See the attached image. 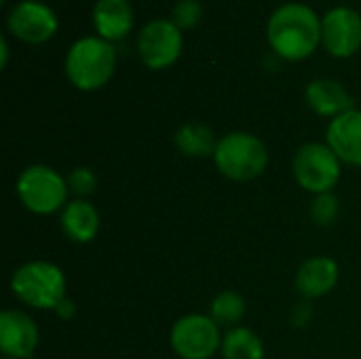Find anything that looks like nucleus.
<instances>
[{
  "mask_svg": "<svg viewBox=\"0 0 361 359\" xmlns=\"http://www.w3.org/2000/svg\"><path fill=\"white\" fill-rule=\"evenodd\" d=\"M267 36L279 57L300 61L317 49L322 40V23L307 4L288 2L271 15Z\"/></svg>",
  "mask_w": 361,
  "mask_h": 359,
  "instance_id": "nucleus-1",
  "label": "nucleus"
},
{
  "mask_svg": "<svg viewBox=\"0 0 361 359\" xmlns=\"http://www.w3.org/2000/svg\"><path fill=\"white\" fill-rule=\"evenodd\" d=\"M68 281L63 271L49 260H30L11 277L13 296L38 311H49L66 298Z\"/></svg>",
  "mask_w": 361,
  "mask_h": 359,
  "instance_id": "nucleus-2",
  "label": "nucleus"
},
{
  "mask_svg": "<svg viewBox=\"0 0 361 359\" xmlns=\"http://www.w3.org/2000/svg\"><path fill=\"white\" fill-rule=\"evenodd\" d=\"M216 169L233 182H252L269 167L267 144L245 131H233L218 140L214 152Z\"/></svg>",
  "mask_w": 361,
  "mask_h": 359,
  "instance_id": "nucleus-3",
  "label": "nucleus"
},
{
  "mask_svg": "<svg viewBox=\"0 0 361 359\" xmlns=\"http://www.w3.org/2000/svg\"><path fill=\"white\" fill-rule=\"evenodd\" d=\"M116 68V51L104 38H80L72 44L66 57V74L80 91H95L104 87Z\"/></svg>",
  "mask_w": 361,
  "mask_h": 359,
  "instance_id": "nucleus-4",
  "label": "nucleus"
},
{
  "mask_svg": "<svg viewBox=\"0 0 361 359\" xmlns=\"http://www.w3.org/2000/svg\"><path fill=\"white\" fill-rule=\"evenodd\" d=\"M19 203L36 216H51L68 205V178L49 165H27L15 184Z\"/></svg>",
  "mask_w": 361,
  "mask_h": 359,
  "instance_id": "nucleus-5",
  "label": "nucleus"
},
{
  "mask_svg": "<svg viewBox=\"0 0 361 359\" xmlns=\"http://www.w3.org/2000/svg\"><path fill=\"white\" fill-rule=\"evenodd\" d=\"M292 171L300 188L313 195H324L336 188L343 176V163L328 144L309 142L296 150Z\"/></svg>",
  "mask_w": 361,
  "mask_h": 359,
  "instance_id": "nucleus-6",
  "label": "nucleus"
},
{
  "mask_svg": "<svg viewBox=\"0 0 361 359\" xmlns=\"http://www.w3.org/2000/svg\"><path fill=\"white\" fill-rule=\"evenodd\" d=\"M220 326L203 313L180 317L169 332V345L180 359H212L222 349Z\"/></svg>",
  "mask_w": 361,
  "mask_h": 359,
  "instance_id": "nucleus-7",
  "label": "nucleus"
},
{
  "mask_svg": "<svg viewBox=\"0 0 361 359\" xmlns=\"http://www.w3.org/2000/svg\"><path fill=\"white\" fill-rule=\"evenodd\" d=\"M137 51L142 61L152 70L171 66L182 53L180 28L167 19H154L146 23L137 36Z\"/></svg>",
  "mask_w": 361,
  "mask_h": 359,
  "instance_id": "nucleus-8",
  "label": "nucleus"
},
{
  "mask_svg": "<svg viewBox=\"0 0 361 359\" xmlns=\"http://www.w3.org/2000/svg\"><path fill=\"white\" fill-rule=\"evenodd\" d=\"M322 42L334 57H351L361 47V17L349 6L328 11L322 21Z\"/></svg>",
  "mask_w": 361,
  "mask_h": 359,
  "instance_id": "nucleus-9",
  "label": "nucleus"
},
{
  "mask_svg": "<svg viewBox=\"0 0 361 359\" xmlns=\"http://www.w3.org/2000/svg\"><path fill=\"white\" fill-rule=\"evenodd\" d=\"M36 322L19 309H4L0 315V351L4 358L30 359L38 347Z\"/></svg>",
  "mask_w": 361,
  "mask_h": 359,
  "instance_id": "nucleus-10",
  "label": "nucleus"
},
{
  "mask_svg": "<svg viewBox=\"0 0 361 359\" xmlns=\"http://www.w3.org/2000/svg\"><path fill=\"white\" fill-rule=\"evenodd\" d=\"M8 28L17 38L30 44H40L55 34L57 17L49 6L34 0H25L13 6V11L8 13Z\"/></svg>",
  "mask_w": 361,
  "mask_h": 359,
  "instance_id": "nucleus-11",
  "label": "nucleus"
},
{
  "mask_svg": "<svg viewBox=\"0 0 361 359\" xmlns=\"http://www.w3.org/2000/svg\"><path fill=\"white\" fill-rule=\"evenodd\" d=\"M341 279V267L330 256H311L296 273V290L305 300L328 296Z\"/></svg>",
  "mask_w": 361,
  "mask_h": 359,
  "instance_id": "nucleus-12",
  "label": "nucleus"
},
{
  "mask_svg": "<svg viewBox=\"0 0 361 359\" xmlns=\"http://www.w3.org/2000/svg\"><path fill=\"white\" fill-rule=\"evenodd\" d=\"M326 144L334 150L341 163L361 167V110L353 108L330 121Z\"/></svg>",
  "mask_w": 361,
  "mask_h": 359,
  "instance_id": "nucleus-13",
  "label": "nucleus"
},
{
  "mask_svg": "<svg viewBox=\"0 0 361 359\" xmlns=\"http://www.w3.org/2000/svg\"><path fill=\"white\" fill-rule=\"evenodd\" d=\"M59 226L66 239L74 243H91L102 229V218L97 207L87 199H72L61 209Z\"/></svg>",
  "mask_w": 361,
  "mask_h": 359,
  "instance_id": "nucleus-14",
  "label": "nucleus"
},
{
  "mask_svg": "<svg viewBox=\"0 0 361 359\" xmlns=\"http://www.w3.org/2000/svg\"><path fill=\"white\" fill-rule=\"evenodd\" d=\"M305 95L311 110L319 116L336 118L355 108V102L349 91L332 78H315L313 83H309Z\"/></svg>",
  "mask_w": 361,
  "mask_h": 359,
  "instance_id": "nucleus-15",
  "label": "nucleus"
},
{
  "mask_svg": "<svg viewBox=\"0 0 361 359\" xmlns=\"http://www.w3.org/2000/svg\"><path fill=\"white\" fill-rule=\"evenodd\" d=\"M93 21L104 40H121L133 25V11L127 0H97Z\"/></svg>",
  "mask_w": 361,
  "mask_h": 359,
  "instance_id": "nucleus-16",
  "label": "nucleus"
},
{
  "mask_svg": "<svg viewBox=\"0 0 361 359\" xmlns=\"http://www.w3.org/2000/svg\"><path fill=\"white\" fill-rule=\"evenodd\" d=\"M176 148L190 159H214L216 146H218V138L216 133L203 125V123H186L182 125L176 135H173Z\"/></svg>",
  "mask_w": 361,
  "mask_h": 359,
  "instance_id": "nucleus-17",
  "label": "nucleus"
},
{
  "mask_svg": "<svg viewBox=\"0 0 361 359\" xmlns=\"http://www.w3.org/2000/svg\"><path fill=\"white\" fill-rule=\"evenodd\" d=\"M220 353L224 359H264V343L252 328L237 326L224 334Z\"/></svg>",
  "mask_w": 361,
  "mask_h": 359,
  "instance_id": "nucleus-18",
  "label": "nucleus"
},
{
  "mask_svg": "<svg viewBox=\"0 0 361 359\" xmlns=\"http://www.w3.org/2000/svg\"><path fill=\"white\" fill-rule=\"evenodd\" d=\"M245 300L239 292L235 290H224L220 292L212 305H209V317L220 326V328H237L239 322L245 315Z\"/></svg>",
  "mask_w": 361,
  "mask_h": 359,
  "instance_id": "nucleus-19",
  "label": "nucleus"
},
{
  "mask_svg": "<svg viewBox=\"0 0 361 359\" xmlns=\"http://www.w3.org/2000/svg\"><path fill=\"white\" fill-rule=\"evenodd\" d=\"M341 214V201L334 193L315 195L311 203V220L317 226H332Z\"/></svg>",
  "mask_w": 361,
  "mask_h": 359,
  "instance_id": "nucleus-20",
  "label": "nucleus"
},
{
  "mask_svg": "<svg viewBox=\"0 0 361 359\" xmlns=\"http://www.w3.org/2000/svg\"><path fill=\"white\" fill-rule=\"evenodd\" d=\"M68 188L76 199H87L97 188V176L89 167H76L68 176Z\"/></svg>",
  "mask_w": 361,
  "mask_h": 359,
  "instance_id": "nucleus-21",
  "label": "nucleus"
},
{
  "mask_svg": "<svg viewBox=\"0 0 361 359\" xmlns=\"http://www.w3.org/2000/svg\"><path fill=\"white\" fill-rule=\"evenodd\" d=\"M203 8L197 0H180L173 6V23L182 30H190L199 23Z\"/></svg>",
  "mask_w": 361,
  "mask_h": 359,
  "instance_id": "nucleus-22",
  "label": "nucleus"
},
{
  "mask_svg": "<svg viewBox=\"0 0 361 359\" xmlns=\"http://www.w3.org/2000/svg\"><path fill=\"white\" fill-rule=\"evenodd\" d=\"M311 320H313V305H311V300H305V298H302V300L292 309L290 322H292L294 328H307V326L311 324Z\"/></svg>",
  "mask_w": 361,
  "mask_h": 359,
  "instance_id": "nucleus-23",
  "label": "nucleus"
},
{
  "mask_svg": "<svg viewBox=\"0 0 361 359\" xmlns=\"http://www.w3.org/2000/svg\"><path fill=\"white\" fill-rule=\"evenodd\" d=\"M55 313H57V317L59 320H72L74 317V313H76V305H74V300H70L68 296L55 307Z\"/></svg>",
  "mask_w": 361,
  "mask_h": 359,
  "instance_id": "nucleus-24",
  "label": "nucleus"
},
{
  "mask_svg": "<svg viewBox=\"0 0 361 359\" xmlns=\"http://www.w3.org/2000/svg\"><path fill=\"white\" fill-rule=\"evenodd\" d=\"M0 49H2V61H0V66L4 68L6 66V59H8V51H6V40L4 38H0Z\"/></svg>",
  "mask_w": 361,
  "mask_h": 359,
  "instance_id": "nucleus-25",
  "label": "nucleus"
},
{
  "mask_svg": "<svg viewBox=\"0 0 361 359\" xmlns=\"http://www.w3.org/2000/svg\"><path fill=\"white\" fill-rule=\"evenodd\" d=\"M2 359H11V358H2Z\"/></svg>",
  "mask_w": 361,
  "mask_h": 359,
  "instance_id": "nucleus-26",
  "label": "nucleus"
}]
</instances>
